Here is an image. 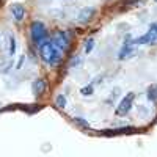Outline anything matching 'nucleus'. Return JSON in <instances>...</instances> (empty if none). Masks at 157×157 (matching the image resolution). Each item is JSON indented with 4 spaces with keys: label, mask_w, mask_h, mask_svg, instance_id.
<instances>
[{
    "label": "nucleus",
    "mask_w": 157,
    "mask_h": 157,
    "mask_svg": "<svg viewBox=\"0 0 157 157\" xmlns=\"http://www.w3.org/2000/svg\"><path fill=\"white\" fill-rule=\"evenodd\" d=\"M39 54H41V58L44 63L50 64V66H57V64L61 61V52L52 44L50 39H46V41L39 46Z\"/></svg>",
    "instance_id": "obj_1"
},
{
    "label": "nucleus",
    "mask_w": 157,
    "mask_h": 157,
    "mask_svg": "<svg viewBox=\"0 0 157 157\" xmlns=\"http://www.w3.org/2000/svg\"><path fill=\"white\" fill-rule=\"evenodd\" d=\"M30 38L35 46H41L47 39V29L41 21H33L30 25Z\"/></svg>",
    "instance_id": "obj_2"
},
{
    "label": "nucleus",
    "mask_w": 157,
    "mask_h": 157,
    "mask_svg": "<svg viewBox=\"0 0 157 157\" xmlns=\"http://www.w3.org/2000/svg\"><path fill=\"white\" fill-rule=\"evenodd\" d=\"M134 44L135 46H141V44H151L152 46V44H157V22H152L149 25V30L143 36L134 39Z\"/></svg>",
    "instance_id": "obj_3"
},
{
    "label": "nucleus",
    "mask_w": 157,
    "mask_h": 157,
    "mask_svg": "<svg viewBox=\"0 0 157 157\" xmlns=\"http://www.w3.org/2000/svg\"><path fill=\"white\" fill-rule=\"evenodd\" d=\"M52 44H54L61 54H64L68 49H69V36L66 32H63V30H57L54 33V36H52Z\"/></svg>",
    "instance_id": "obj_4"
},
{
    "label": "nucleus",
    "mask_w": 157,
    "mask_h": 157,
    "mask_svg": "<svg viewBox=\"0 0 157 157\" xmlns=\"http://www.w3.org/2000/svg\"><path fill=\"white\" fill-rule=\"evenodd\" d=\"M134 99H135V94H134V93H127V94L121 99V102L118 104V107H116L115 113H116L118 116H124V115H127V113L130 112V109H132Z\"/></svg>",
    "instance_id": "obj_5"
},
{
    "label": "nucleus",
    "mask_w": 157,
    "mask_h": 157,
    "mask_svg": "<svg viewBox=\"0 0 157 157\" xmlns=\"http://www.w3.org/2000/svg\"><path fill=\"white\" fill-rule=\"evenodd\" d=\"M134 47H135L134 41L127 36L124 46H123V47H121V50H120V55H118V58H120V60H126V58H129L130 55L134 54Z\"/></svg>",
    "instance_id": "obj_6"
},
{
    "label": "nucleus",
    "mask_w": 157,
    "mask_h": 157,
    "mask_svg": "<svg viewBox=\"0 0 157 157\" xmlns=\"http://www.w3.org/2000/svg\"><path fill=\"white\" fill-rule=\"evenodd\" d=\"M46 91V80L44 78H35L32 83V93L35 96H41Z\"/></svg>",
    "instance_id": "obj_7"
},
{
    "label": "nucleus",
    "mask_w": 157,
    "mask_h": 157,
    "mask_svg": "<svg viewBox=\"0 0 157 157\" xmlns=\"http://www.w3.org/2000/svg\"><path fill=\"white\" fill-rule=\"evenodd\" d=\"M11 13H13V16H14V19L17 22H21L25 17V8L21 3H13L11 5Z\"/></svg>",
    "instance_id": "obj_8"
},
{
    "label": "nucleus",
    "mask_w": 157,
    "mask_h": 157,
    "mask_svg": "<svg viewBox=\"0 0 157 157\" xmlns=\"http://www.w3.org/2000/svg\"><path fill=\"white\" fill-rule=\"evenodd\" d=\"M135 127H118V129H112V130H104L105 135H121V134H132L135 132Z\"/></svg>",
    "instance_id": "obj_9"
},
{
    "label": "nucleus",
    "mask_w": 157,
    "mask_h": 157,
    "mask_svg": "<svg viewBox=\"0 0 157 157\" xmlns=\"http://www.w3.org/2000/svg\"><path fill=\"white\" fill-rule=\"evenodd\" d=\"M93 16H94V8H85V10L80 11V14H78V22L85 24V22H88Z\"/></svg>",
    "instance_id": "obj_10"
},
{
    "label": "nucleus",
    "mask_w": 157,
    "mask_h": 157,
    "mask_svg": "<svg viewBox=\"0 0 157 157\" xmlns=\"http://www.w3.org/2000/svg\"><path fill=\"white\" fill-rule=\"evenodd\" d=\"M6 47H8V54H10V57H14V54H16V39H14V36L13 35H6Z\"/></svg>",
    "instance_id": "obj_11"
},
{
    "label": "nucleus",
    "mask_w": 157,
    "mask_h": 157,
    "mask_svg": "<svg viewBox=\"0 0 157 157\" xmlns=\"http://www.w3.org/2000/svg\"><path fill=\"white\" fill-rule=\"evenodd\" d=\"M148 99L149 101H152V102H155L157 101V85H151L149 88H148Z\"/></svg>",
    "instance_id": "obj_12"
},
{
    "label": "nucleus",
    "mask_w": 157,
    "mask_h": 157,
    "mask_svg": "<svg viewBox=\"0 0 157 157\" xmlns=\"http://www.w3.org/2000/svg\"><path fill=\"white\" fill-rule=\"evenodd\" d=\"M94 49V39L93 38H88L85 41V46H83V52L85 54H91V50Z\"/></svg>",
    "instance_id": "obj_13"
},
{
    "label": "nucleus",
    "mask_w": 157,
    "mask_h": 157,
    "mask_svg": "<svg viewBox=\"0 0 157 157\" xmlns=\"http://www.w3.org/2000/svg\"><path fill=\"white\" fill-rule=\"evenodd\" d=\"M55 105L58 109H64V107H66V96H64V94H58L55 98Z\"/></svg>",
    "instance_id": "obj_14"
},
{
    "label": "nucleus",
    "mask_w": 157,
    "mask_h": 157,
    "mask_svg": "<svg viewBox=\"0 0 157 157\" xmlns=\"http://www.w3.org/2000/svg\"><path fill=\"white\" fill-rule=\"evenodd\" d=\"M80 94L82 96H91L93 94V85H86V86L80 88Z\"/></svg>",
    "instance_id": "obj_15"
},
{
    "label": "nucleus",
    "mask_w": 157,
    "mask_h": 157,
    "mask_svg": "<svg viewBox=\"0 0 157 157\" xmlns=\"http://www.w3.org/2000/svg\"><path fill=\"white\" fill-rule=\"evenodd\" d=\"M69 64H71V68H74V66H75V68H77V66H80V64H82V57H80V55H75V57L71 60Z\"/></svg>",
    "instance_id": "obj_16"
},
{
    "label": "nucleus",
    "mask_w": 157,
    "mask_h": 157,
    "mask_svg": "<svg viewBox=\"0 0 157 157\" xmlns=\"http://www.w3.org/2000/svg\"><path fill=\"white\" fill-rule=\"evenodd\" d=\"M74 123L78 126H83V127H90V124L86 121H83V118H74Z\"/></svg>",
    "instance_id": "obj_17"
},
{
    "label": "nucleus",
    "mask_w": 157,
    "mask_h": 157,
    "mask_svg": "<svg viewBox=\"0 0 157 157\" xmlns=\"http://www.w3.org/2000/svg\"><path fill=\"white\" fill-rule=\"evenodd\" d=\"M138 2H143V0H126V5H137Z\"/></svg>",
    "instance_id": "obj_18"
},
{
    "label": "nucleus",
    "mask_w": 157,
    "mask_h": 157,
    "mask_svg": "<svg viewBox=\"0 0 157 157\" xmlns=\"http://www.w3.org/2000/svg\"><path fill=\"white\" fill-rule=\"evenodd\" d=\"M24 58H25V55H24V57H21V60H19V63H17V69H19V68L22 66V63H24Z\"/></svg>",
    "instance_id": "obj_19"
},
{
    "label": "nucleus",
    "mask_w": 157,
    "mask_h": 157,
    "mask_svg": "<svg viewBox=\"0 0 157 157\" xmlns=\"http://www.w3.org/2000/svg\"><path fill=\"white\" fill-rule=\"evenodd\" d=\"M155 2H157V0H155Z\"/></svg>",
    "instance_id": "obj_20"
}]
</instances>
